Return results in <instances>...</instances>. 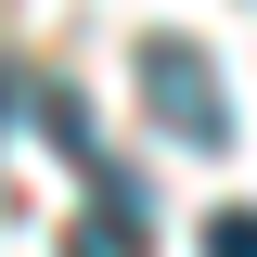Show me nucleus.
Listing matches in <instances>:
<instances>
[{"label": "nucleus", "mask_w": 257, "mask_h": 257, "mask_svg": "<svg viewBox=\"0 0 257 257\" xmlns=\"http://www.w3.org/2000/svg\"><path fill=\"white\" fill-rule=\"evenodd\" d=\"M142 103H155V128L193 142V155L231 142V90H219V64L193 52V39H142Z\"/></svg>", "instance_id": "f257e3e1"}, {"label": "nucleus", "mask_w": 257, "mask_h": 257, "mask_svg": "<svg viewBox=\"0 0 257 257\" xmlns=\"http://www.w3.org/2000/svg\"><path fill=\"white\" fill-rule=\"evenodd\" d=\"M206 257H257V206H219L206 219Z\"/></svg>", "instance_id": "f03ea898"}]
</instances>
